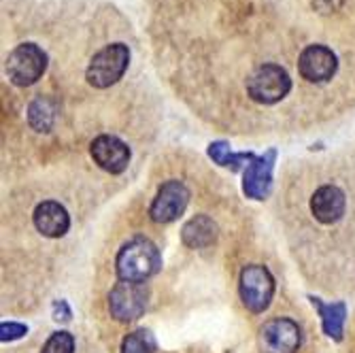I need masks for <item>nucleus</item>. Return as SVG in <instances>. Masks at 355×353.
<instances>
[{
	"label": "nucleus",
	"mask_w": 355,
	"mask_h": 353,
	"mask_svg": "<svg viewBox=\"0 0 355 353\" xmlns=\"http://www.w3.org/2000/svg\"><path fill=\"white\" fill-rule=\"evenodd\" d=\"M159 266H162L159 251L147 239H132L130 243H125L119 249L115 260L119 281H130V283L147 281L159 270Z\"/></svg>",
	"instance_id": "1"
},
{
	"label": "nucleus",
	"mask_w": 355,
	"mask_h": 353,
	"mask_svg": "<svg viewBox=\"0 0 355 353\" xmlns=\"http://www.w3.org/2000/svg\"><path fill=\"white\" fill-rule=\"evenodd\" d=\"M149 292L143 283L121 281L109 294V311L117 322H135L145 313Z\"/></svg>",
	"instance_id": "6"
},
{
	"label": "nucleus",
	"mask_w": 355,
	"mask_h": 353,
	"mask_svg": "<svg viewBox=\"0 0 355 353\" xmlns=\"http://www.w3.org/2000/svg\"><path fill=\"white\" fill-rule=\"evenodd\" d=\"M277 160V151L270 149L260 157H253V162L245 169L243 175V191L247 198L253 200H264L272 187V166Z\"/></svg>",
	"instance_id": "10"
},
{
	"label": "nucleus",
	"mask_w": 355,
	"mask_h": 353,
	"mask_svg": "<svg viewBox=\"0 0 355 353\" xmlns=\"http://www.w3.org/2000/svg\"><path fill=\"white\" fill-rule=\"evenodd\" d=\"M47 71V53L35 43L17 45L7 58V75L11 83L28 87L37 83Z\"/></svg>",
	"instance_id": "4"
},
{
	"label": "nucleus",
	"mask_w": 355,
	"mask_h": 353,
	"mask_svg": "<svg viewBox=\"0 0 355 353\" xmlns=\"http://www.w3.org/2000/svg\"><path fill=\"white\" fill-rule=\"evenodd\" d=\"M189 203V189L181 181H168L157 189V196L149 207V215L155 223L175 221Z\"/></svg>",
	"instance_id": "8"
},
{
	"label": "nucleus",
	"mask_w": 355,
	"mask_h": 353,
	"mask_svg": "<svg viewBox=\"0 0 355 353\" xmlns=\"http://www.w3.org/2000/svg\"><path fill=\"white\" fill-rule=\"evenodd\" d=\"M289 89H292V79L287 71L277 64H264L247 79V94L251 96V101L260 105H275L283 101Z\"/></svg>",
	"instance_id": "3"
},
{
	"label": "nucleus",
	"mask_w": 355,
	"mask_h": 353,
	"mask_svg": "<svg viewBox=\"0 0 355 353\" xmlns=\"http://www.w3.org/2000/svg\"><path fill=\"white\" fill-rule=\"evenodd\" d=\"M311 211L321 223H336L345 215V194L336 185L319 187L311 198Z\"/></svg>",
	"instance_id": "12"
},
{
	"label": "nucleus",
	"mask_w": 355,
	"mask_h": 353,
	"mask_svg": "<svg viewBox=\"0 0 355 353\" xmlns=\"http://www.w3.org/2000/svg\"><path fill=\"white\" fill-rule=\"evenodd\" d=\"M338 69L336 53L326 45H309L298 58V71L311 83H324L334 77Z\"/></svg>",
	"instance_id": "9"
},
{
	"label": "nucleus",
	"mask_w": 355,
	"mask_h": 353,
	"mask_svg": "<svg viewBox=\"0 0 355 353\" xmlns=\"http://www.w3.org/2000/svg\"><path fill=\"white\" fill-rule=\"evenodd\" d=\"M53 119H55V107L49 98H45V96H41V98H37L30 105L28 121L37 132H49L53 126Z\"/></svg>",
	"instance_id": "17"
},
{
	"label": "nucleus",
	"mask_w": 355,
	"mask_h": 353,
	"mask_svg": "<svg viewBox=\"0 0 355 353\" xmlns=\"http://www.w3.org/2000/svg\"><path fill=\"white\" fill-rule=\"evenodd\" d=\"M181 239L187 247L191 249H205L209 245L215 243L217 239V226H215V221L207 215H196V217H191L183 230H181Z\"/></svg>",
	"instance_id": "14"
},
{
	"label": "nucleus",
	"mask_w": 355,
	"mask_h": 353,
	"mask_svg": "<svg viewBox=\"0 0 355 353\" xmlns=\"http://www.w3.org/2000/svg\"><path fill=\"white\" fill-rule=\"evenodd\" d=\"M128 62H130V51H128V47L123 43L107 45L105 49H101L92 58L85 79L89 85L98 87V89L111 87L113 83H117L123 77V73L128 69Z\"/></svg>",
	"instance_id": "2"
},
{
	"label": "nucleus",
	"mask_w": 355,
	"mask_h": 353,
	"mask_svg": "<svg viewBox=\"0 0 355 353\" xmlns=\"http://www.w3.org/2000/svg\"><path fill=\"white\" fill-rule=\"evenodd\" d=\"M28 332V328L24 326V324H15V322H5L3 326H0V338H3L5 343L7 341H17V338H21L24 334Z\"/></svg>",
	"instance_id": "20"
},
{
	"label": "nucleus",
	"mask_w": 355,
	"mask_h": 353,
	"mask_svg": "<svg viewBox=\"0 0 355 353\" xmlns=\"http://www.w3.org/2000/svg\"><path fill=\"white\" fill-rule=\"evenodd\" d=\"M313 7L319 13H332L340 7V3H334V0H313Z\"/></svg>",
	"instance_id": "22"
},
{
	"label": "nucleus",
	"mask_w": 355,
	"mask_h": 353,
	"mask_svg": "<svg viewBox=\"0 0 355 353\" xmlns=\"http://www.w3.org/2000/svg\"><path fill=\"white\" fill-rule=\"evenodd\" d=\"M71 315H73V313H71L67 300H58V302H53V317L58 319V322H69Z\"/></svg>",
	"instance_id": "21"
},
{
	"label": "nucleus",
	"mask_w": 355,
	"mask_h": 353,
	"mask_svg": "<svg viewBox=\"0 0 355 353\" xmlns=\"http://www.w3.org/2000/svg\"><path fill=\"white\" fill-rule=\"evenodd\" d=\"M309 300L319 311L321 326H324L326 336H330L334 341H343V328H345V319H347V304L345 302L326 304L317 296H309Z\"/></svg>",
	"instance_id": "15"
},
{
	"label": "nucleus",
	"mask_w": 355,
	"mask_h": 353,
	"mask_svg": "<svg viewBox=\"0 0 355 353\" xmlns=\"http://www.w3.org/2000/svg\"><path fill=\"white\" fill-rule=\"evenodd\" d=\"M35 226L43 236L60 239V236H64L69 232L71 217H69L67 209H64L60 203L47 200V203H41L35 209Z\"/></svg>",
	"instance_id": "13"
},
{
	"label": "nucleus",
	"mask_w": 355,
	"mask_h": 353,
	"mask_svg": "<svg viewBox=\"0 0 355 353\" xmlns=\"http://www.w3.org/2000/svg\"><path fill=\"white\" fill-rule=\"evenodd\" d=\"M89 151L94 162L111 175L123 173L128 169V162H130V149L117 137H109V135L98 137L92 143Z\"/></svg>",
	"instance_id": "11"
},
{
	"label": "nucleus",
	"mask_w": 355,
	"mask_h": 353,
	"mask_svg": "<svg viewBox=\"0 0 355 353\" xmlns=\"http://www.w3.org/2000/svg\"><path fill=\"white\" fill-rule=\"evenodd\" d=\"M75 351V338L69 332H55L47 338L41 353H73Z\"/></svg>",
	"instance_id": "19"
},
{
	"label": "nucleus",
	"mask_w": 355,
	"mask_h": 353,
	"mask_svg": "<svg viewBox=\"0 0 355 353\" xmlns=\"http://www.w3.org/2000/svg\"><path fill=\"white\" fill-rule=\"evenodd\" d=\"M209 157L213 160L215 164L223 166V169H230V171H241L243 166L247 169L251 162H253V153H247V151H241V153H234L230 149V143L225 141H215L209 145Z\"/></svg>",
	"instance_id": "16"
},
{
	"label": "nucleus",
	"mask_w": 355,
	"mask_h": 353,
	"mask_svg": "<svg viewBox=\"0 0 355 353\" xmlns=\"http://www.w3.org/2000/svg\"><path fill=\"white\" fill-rule=\"evenodd\" d=\"M155 341L147 330H135L121 343V353H153Z\"/></svg>",
	"instance_id": "18"
},
{
	"label": "nucleus",
	"mask_w": 355,
	"mask_h": 353,
	"mask_svg": "<svg viewBox=\"0 0 355 353\" xmlns=\"http://www.w3.org/2000/svg\"><path fill=\"white\" fill-rule=\"evenodd\" d=\"M241 300L251 313H262L268 309L275 294V279L262 264H249L241 273Z\"/></svg>",
	"instance_id": "5"
},
{
	"label": "nucleus",
	"mask_w": 355,
	"mask_h": 353,
	"mask_svg": "<svg viewBox=\"0 0 355 353\" xmlns=\"http://www.w3.org/2000/svg\"><path fill=\"white\" fill-rule=\"evenodd\" d=\"M302 334L296 322L277 317L266 322L260 330V349L264 353H296Z\"/></svg>",
	"instance_id": "7"
}]
</instances>
